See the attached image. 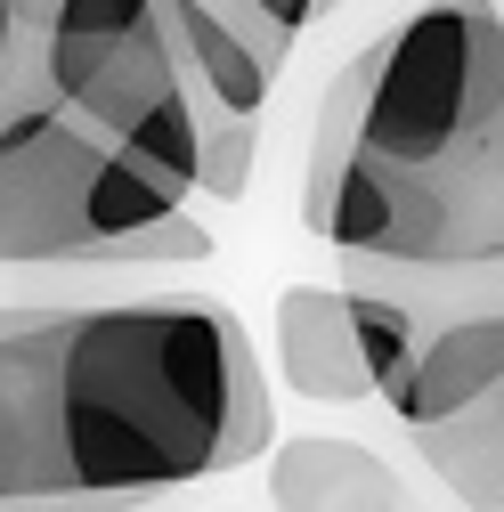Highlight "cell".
I'll use <instances>...</instances> for the list:
<instances>
[{"mask_svg": "<svg viewBox=\"0 0 504 512\" xmlns=\"http://www.w3.org/2000/svg\"><path fill=\"white\" fill-rule=\"evenodd\" d=\"M277 447V399L244 317L220 301H41L0 342V504H155Z\"/></svg>", "mask_w": 504, "mask_h": 512, "instance_id": "1", "label": "cell"}, {"mask_svg": "<svg viewBox=\"0 0 504 512\" xmlns=\"http://www.w3.org/2000/svg\"><path fill=\"white\" fill-rule=\"evenodd\" d=\"M301 228L350 261H504V9L423 0L326 82L301 155Z\"/></svg>", "mask_w": 504, "mask_h": 512, "instance_id": "2", "label": "cell"}, {"mask_svg": "<svg viewBox=\"0 0 504 512\" xmlns=\"http://www.w3.org/2000/svg\"><path fill=\"white\" fill-rule=\"evenodd\" d=\"M187 204L179 179L49 98L0 122V269H90L114 236H147Z\"/></svg>", "mask_w": 504, "mask_h": 512, "instance_id": "3", "label": "cell"}, {"mask_svg": "<svg viewBox=\"0 0 504 512\" xmlns=\"http://www.w3.org/2000/svg\"><path fill=\"white\" fill-rule=\"evenodd\" d=\"M155 25L171 41V66L187 82V106H196V122L212 114H236V122H261L269 114V90H277V57H261L212 0H155Z\"/></svg>", "mask_w": 504, "mask_h": 512, "instance_id": "4", "label": "cell"}, {"mask_svg": "<svg viewBox=\"0 0 504 512\" xmlns=\"http://www.w3.org/2000/svg\"><path fill=\"white\" fill-rule=\"evenodd\" d=\"M269 350L285 391L318 399V407H358L374 399V374L358 358V326H350V293L342 285H285L269 309Z\"/></svg>", "mask_w": 504, "mask_h": 512, "instance_id": "5", "label": "cell"}, {"mask_svg": "<svg viewBox=\"0 0 504 512\" xmlns=\"http://www.w3.org/2000/svg\"><path fill=\"white\" fill-rule=\"evenodd\" d=\"M269 504L277 512H407V488L374 447L301 431L269 447Z\"/></svg>", "mask_w": 504, "mask_h": 512, "instance_id": "6", "label": "cell"}, {"mask_svg": "<svg viewBox=\"0 0 504 512\" xmlns=\"http://www.w3.org/2000/svg\"><path fill=\"white\" fill-rule=\"evenodd\" d=\"M496 382H504V301L496 309H456V317H439V326H431V342H423L415 374L399 382L391 415L407 431H423V423H448L472 399H488Z\"/></svg>", "mask_w": 504, "mask_h": 512, "instance_id": "7", "label": "cell"}, {"mask_svg": "<svg viewBox=\"0 0 504 512\" xmlns=\"http://www.w3.org/2000/svg\"><path fill=\"white\" fill-rule=\"evenodd\" d=\"M423 464L439 472V488H456L464 512H504V382L488 399H472L448 423H423L415 431Z\"/></svg>", "mask_w": 504, "mask_h": 512, "instance_id": "8", "label": "cell"}, {"mask_svg": "<svg viewBox=\"0 0 504 512\" xmlns=\"http://www.w3.org/2000/svg\"><path fill=\"white\" fill-rule=\"evenodd\" d=\"M350 326H358V358L374 374V399H399V382L415 374L431 326L415 317V301L399 293H374V285H350Z\"/></svg>", "mask_w": 504, "mask_h": 512, "instance_id": "9", "label": "cell"}, {"mask_svg": "<svg viewBox=\"0 0 504 512\" xmlns=\"http://www.w3.org/2000/svg\"><path fill=\"white\" fill-rule=\"evenodd\" d=\"M252 163H261V122H236V114L196 122V196H212V204H244Z\"/></svg>", "mask_w": 504, "mask_h": 512, "instance_id": "10", "label": "cell"}, {"mask_svg": "<svg viewBox=\"0 0 504 512\" xmlns=\"http://www.w3.org/2000/svg\"><path fill=\"white\" fill-rule=\"evenodd\" d=\"M212 9H220L252 49H261V57H277V66L293 57V41L318 25V0H212Z\"/></svg>", "mask_w": 504, "mask_h": 512, "instance_id": "11", "label": "cell"}, {"mask_svg": "<svg viewBox=\"0 0 504 512\" xmlns=\"http://www.w3.org/2000/svg\"><path fill=\"white\" fill-rule=\"evenodd\" d=\"M0 512H139L131 496H9Z\"/></svg>", "mask_w": 504, "mask_h": 512, "instance_id": "12", "label": "cell"}, {"mask_svg": "<svg viewBox=\"0 0 504 512\" xmlns=\"http://www.w3.org/2000/svg\"><path fill=\"white\" fill-rule=\"evenodd\" d=\"M33 309H41V301H0V342L25 334V326H33Z\"/></svg>", "mask_w": 504, "mask_h": 512, "instance_id": "13", "label": "cell"}, {"mask_svg": "<svg viewBox=\"0 0 504 512\" xmlns=\"http://www.w3.org/2000/svg\"><path fill=\"white\" fill-rule=\"evenodd\" d=\"M17 33H25V17H17V0H0V66H9V49H17Z\"/></svg>", "mask_w": 504, "mask_h": 512, "instance_id": "14", "label": "cell"}, {"mask_svg": "<svg viewBox=\"0 0 504 512\" xmlns=\"http://www.w3.org/2000/svg\"><path fill=\"white\" fill-rule=\"evenodd\" d=\"M334 9H350V0H318V17H334Z\"/></svg>", "mask_w": 504, "mask_h": 512, "instance_id": "15", "label": "cell"}]
</instances>
